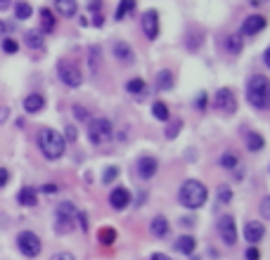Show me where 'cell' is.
Returning <instances> with one entry per match:
<instances>
[{
  "mask_svg": "<svg viewBox=\"0 0 270 260\" xmlns=\"http://www.w3.org/2000/svg\"><path fill=\"white\" fill-rule=\"evenodd\" d=\"M38 147H41V154L48 161H60L64 156L67 142H64L62 133H57L55 128H41L38 130Z\"/></svg>",
  "mask_w": 270,
  "mask_h": 260,
  "instance_id": "1",
  "label": "cell"
},
{
  "mask_svg": "<svg viewBox=\"0 0 270 260\" xmlns=\"http://www.w3.org/2000/svg\"><path fill=\"white\" fill-rule=\"evenodd\" d=\"M246 99L254 109H261V112H270V81L265 76L256 74L249 78L246 83Z\"/></svg>",
  "mask_w": 270,
  "mask_h": 260,
  "instance_id": "2",
  "label": "cell"
},
{
  "mask_svg": "<svg viewBox=\"0 0 270 260\" xmlns=\"http://www.w3.org/2000/svg\"><path fill=\"white\" fill-rule=\"evenodd\" d=\"M206 199H209V189H206V185L199 182V180H185L183 187H180V192H178L180 206L190 208V211L202 208V206L206 204Z\"/></svg>",
  "mask_w": 270,
  "mask_h": 260,
  "instance_id": "3",
  "label": "cell"
},
{
  "mask_svg": "<svg viewBox=\"0 0 270 260\" xmlns=\"http://www.w3.org/2000/svg\"><path fill=\"white\" fill-rule=\"evenodd\" d=\"M76 206L71 204V201H60L55 208V232L60 236L69 234L71 229H74L76 225Z\"/></svg>",
  "mask_w": 270,
  "mask_h": 260,
  "instance_id": "4",
  "label": "cell"
},
{
  "mask_svg": "<svg viewBox=\"0 0 270 260\" xmlns=\"http://www.w3.org/2000/svg\"><path fill=\"white\" fill-rule=\"evenodd\" d=\"M17 248H19V253L26 255V258H38L41 251H43V242H41V236L36 232L24 229V232L17 234Z\"/></svg>",
  "mask_w": 270,
  "mask_h": 260,
  "instance_id": "5",
  "label": "cell"
},
{
  "mask_svg": "<svg viewBox=\"0 0 270 260\" xmlns=\"http://www.w3.org/2000/svg\"><path fill=\"white\" fill-rule=\"evenodd\" d=\"M111 121L107 118H90L88 121V137H90L92 144H102L111 140Z\"/></svg>",
  "mask_w": 270,
  "mask_h": 260,
  "instance_id": "6",
  "label": "cell"
},
{
  "mask_svg": "<svg viewBox=\"0 0 270 260\" xmlns=\"http://www.w3.org/2000/svg\"><path fill=\"white\" fill-rule=\"evenodd\" d=\"M57 76H60V81L67 88H81V83H83L81 69L76 67L74 62H67V59H62V62L57 64Z\"/></svg>",
  "mask_w": 270,
  "mask_h": 260,
  "instance_id": "7",
  "label": "cell"
},
{
  "mask_svg": "<svg viewBox=\"0 0 270 260\" xmlns=\"http://www.w3.org/2000/svg\"><path fill=\"white\" fill-rule=\"evenodd\" d=\"M216 109L227 114V116L237 112V97H235V93L230 88H218L216 90Z\"/></svg>",
  "mask_w": 270,
  "mask_h": 260,
  "instance_id": "8",
  "label": "cell"
},
{
  "mask_svg": "<svg viewBox=\"0 0 270 260\" xmlns=\"http://www.w3.org/2000/svg\"><path fill=\"white\" fill-rule=\"evenodd\" d=\"M218 234L227 246H235L237 244V225H235V218L230 213L218 218Z\"/></svg>",
  "mask_w": 270,
  "mask_h": 260,
  "instance_id": "9",
  "label": "cell"
},
{
  "mask_svg": "<svg viewBox=\"0 0 270 260\" xmlns=\"http://www.w3.org/2000/svg\"><path fill=\"white\" fill-rule=\"evenodd\" d=\"M159 14H157V10H147V12L142 14V31H145V36L149 38V40H157L159 38Z\"/></svg>",
  "mask_w": 270,
  "mask_h": 260,
  "instance_id": "10",
  "label": "cell"
},
{
  "mask_svg": "<svg viewBox=\"0 0 270 260\" xmlns=\"http://www.w3.org/2000/svg\"><path fill=\"white\" fill-rule=\"evenodd\" d=\"M265 17L263 14H249V17L242 21V33L240 36H256V33H261L265 29Z\"/></svg>",
  "mask_w": 270,
  "mask_h": 260,
  "instance_id": "11",
  "label": "cell"
},
{
  "mask_svg": "<svg viewBox=\"0 0 270 260\" xmlns=\"http://www.w3.org/2000/svg\"><path fill=\"white\" fill-rule=\"evenodd\" d=\"M109 204L114 211H123L130 206V189L128 187H117L114 192L109 194Z\"/></svg>",
  "mask_w": 270,
  "mask_h": 260,
  "instance_id": "12",
  "label": "cell"
},
{
  "mask_svg": "<svg viewBox=\"0 0 270 260\" xmlns=\"http://www.w3.org/2000/svg\"><path fill=\"white\" fill-rule=\"evenodd\" d=\"M159 170V161L154 159V156H140V161H138V175L142 180H152Z\"/></svg>",
  "mask_w": 270,
  "mask_h": 260,
  "instance_id": "13",
  "label": "cell"
},
{
  "mask_svg": "<svg viewBox=\"0 0 270 260\" xmlns=\"http://www.w3.org/2000/svg\"><path fill=\"white\" fill-rule=\"evenodd\" d=\"M263 236H265L263 223H258V220H249V223L244 225V239L249 244H258Z\"/></svg>",
  "mask_w": 270,
  "mask_h": 260,
  "instance_id": "14",
  "label": "cell"
},
{
  "mask_svg": "<svg viewBox=\"0 0 270 260\" xmlns=\"http://www.w3.org/2000/svg\"><path fill=\"white\" fill-rule=\"evenodd\" d=\"M114 57H117L121 64H126V67H133V64H135V52H133V48H130L128 43H123V40L114 43Z\"/></svg>",
  "mask_w": 270,
  "mask_h": 260,
  "instance_id": "15",
  "label": "cell"
},
{
  "mask_svg": "<svg viewBox=\"0 0 270 260\" xmlns=\"http://www.w3.org/2000/svg\"><path fill=\"white\" fill-rule=\"evenodd\" d=\"M17 204L26 206V208H33L38 204V189L36 187H22L17 192Z\"/></svg>",
  "mask_w": 270,
  "mask_h": 260,
  "instance_id": "16",
  "label": "cell"
},
{
  "mask_svg": "<svg viewBox=\"0 0 270 260\" xmlns=\"http://www.w3.org/2000/svg\"><path fill=\"white\" fill-rule=\"evenodd\" d=\"M45 109V97L41 93H31L24 97V112L26 114H38Z\"/></svg>",
  "mask_w": 270,
  "mask_h": 260,
  "instance_id": "17",
  "label": "cell"
},
{
  "mask_svg": "<svg viewBox=\"0 0 270 260\" xmlns=\"http://www.w3.org/2000/svg\"><path fill=\"white\" fill-rule=\"evenodd\" d=\"M55 10H57V14H62L64 19H71L79 12V3H76V0H55Z\"/></svg>",
  "mask_w": 270,
  "mask_h": 260,
  "instance_id": "18",
  "label": "cell"
},
{
  "mask_svg": "<svg viewBox=\"0 0 270 260\" xmlns=\"http://www.w3.org/2000/svg\"><path fill=\"white\" fill-rule=\"evenodd\" d=\"M100 64H102V50H100V45H90V50H88V69H90L92 76L100 74Z\"/></svg>",
  "mask_w": 270,
  "mask_h": 260,
  "instance_id": "19",
  "label": "cell"
},
{
  "mask_svg": "<svg viewBox=\"0 0 270 260\" xmlns=\"http://www.w3.org/2000/svg\"><path fill=\"white\" fill-rule=\"evenodd\" d=\"M168 229H171V225H168V220H166L164 215H157L149 223V232H152V236H159V239H164L166 234H168Z\"/></svg>",
  "mask_w": 270,
  "mask_h": 260,
  "instance_id": "20",
  "label": "cell"
},
{
  "mask_svg": "<svg viewBox=\"0 0 270 260\" xmlns=\"http://www.w3.org/2000/svg\"><path fill=\"white\" fill-rule=\"evenodd\" d=\"M55 26H57V21H55V14H52V10L43 7V10H41V29H38V31L45 36V33L55 31Z\"/></svg>",
  "mask_w": 270,
  "mask_h": 260,
  "instance_id": "21",
  "label": "cell"
},
{
  "mask_svg": "<svg viewBox=\"0 0 270 260\" xmlns=\"http://www.w3.org/2000/svg\"><path fill=\"white\" fill-rule=\"evenodd\" d=\"M24 43L29 45L31 50H41L45 45V38H43V33L38 31V29H29V31L24 33Z\"/></svg>",
  "mask_w": 270,
  "mask_h": 260,
  "instance_id": "22",
  "label": "cell"
},
{
  "mask_svg": "<svg viewBox=\"0 0 270 260\" xmlns=\"http://www.w3.org/2000/svg\"><path fill=\"white\" fill-rule=\"evenodd\" d=\"M176 248H178L183 255H192L195 253V248H197V239L192 234H183L178 242H176Z\"/></svg>",
  "mask_w": 270,
  "mask_h": 260,
  "instance_id": "23",
  "label": "cell"
},
{
  "mask_svg": "<svg viewBox=\"0 0 270 260\" xmlns=\"http://www.w3.org/2000/svg\"><path fill=\"white\" fill-rule=\"evenodd\" d=\"M173 83H176V76H173L171 69H161L159 74H157V88L159 90H171Z\"/></svg>",
  "mask_w": 270,
  "mask_h": 260,
  "instance_id": "24",
  "label": "cell"
},
{
  "mask_svg": "<svg viewBox=\"0 0 270 260\" xmlns=\"http://www.w3.org/2000/svg\"><path fill=\"white\" fill-rule=\"evenodd\" d=\"M133 10H135V0H119V7H117L114 19H117V21H123V19L133 12Z\"/></svg>",
  "mask_w": 270,
  "mask_h": 260,
  "instance_id": "25",
  "label": "cell"
},
{
  "mask_svg": "<svg viewBox=\"0 0 270 260\" xmlns=\"http://www.w3.org/2000/svg\"><path fill=\"white\" fill-rule=\"evenodd\" d=\"M225 45H227V52H233V55H240L242 48H244V40H242L240 33H230V36H227V40H225Z\"/></svg>",
  "mask_w": 270,
  "mask_h": 260,
  "instance_id": "26",
  "label": "cell"
},
{
  "mask_svg": "<svg viewBox=\"0 0 270 260\" xmlns=\"http://www.w3.org/2000/svg\"><path fill=\"white\" fill-rule=\"evenodd\" d=\"M98 242L102 244V246H111V244L117 242V229L114 227H102L98 232Z\"/></svg>",
  "mask_w": 270,
  "mask_h": 260,
  "instance_id": "27",
  "label": "cell"
},
{
  "mask_svg": "<svg viewBox=\"0 0 270 260\" xmlns=\"http://www.w3.org/2000/svg\"><path fill=\"white\" fill-rule=\"evenodd\" d=\"M152 114L157 121H161V123H168L171 121V114H168V106L164 104V102H154L152 104Z\"/></svg>",
  "mask_w": 270,
  "mask_h": 260,
  "instance_id": "28",
  "label": "cell"
},
{
  "mask_svg": "<svg viewBox=\"0 0 270 260\" xmlns=\"http://www.w3.org/2000/svg\"><path fill=\"white\" fill-rule=\"evenodd\" d=\"M263 147H265L263 135H258V133H249V135H246V149H249V151H261Z\"/></svg>",
  "mask_w": 270,
  "mask_h": 260,
  "instance_id": "29",
  "label": "cell"
},
{
  "mask_svg": "<svg viewBox=\"0 0 270 260\" xmlns=\"http://www.w3.org/2000/svg\"><path fill=\"white\" fill-rule=\"evenodd\" d=\"M31 14H33V7H31L29 3H17V5H14V17H17V21H26V19H31Z\"/></svg>",
  "mask_w": 270,
  "mask_h": 260,
  "instance_id": "30",
  "label": "cell"
},
{
  "mask_svg": "<svg viewBox=\"0 0 270 260\" xmlns=\"http://www.w3.org/2000/svg\"><path fill=\"white\" fill-rule=\"evenodd\" d=\"M0 50H3L5 55H17V52H19V43L14 40V38H3V40H0Z\"/></svg>",
  "mask_w": 270,
  "mask_h": 260,
  "instance_id": "31",
  "label": "cell"
},
{
  "mask_svg": "<svg viewBox=\"0 0 270 260\" xmlns=\"http://www.w3.org/2000/svg\"><path fill=\"white\" fill-rule=\"evenodd\" d=\"M126 90H128L130 95H140V93H145V81H142V78H130V81L126 83Z\"/></svg>",
  "mask_w": 270,
  "mask_h": 260,
  "instance_id": "32",
  "label": "cell"
},
{
  "mask_svg": "<svg viewBox=\"0 0 270 260\" xmlns=\"http://www.w3.org/2000/svg\"><path fill=\"white\" fill-rule=\"evenodd\" d=\"M218 163H221L223 168H237L240 166V159H237L235 154H230V151H225V154L218 159Z\"/></svg>",
  "mask_w": 270,
  "mask_h": 260,
  "instance_id": "33",
  "label": "cell"
},
{
  "mask_svg": "<svg viewBox=\"0 0 270 260\" xmlns=\"http://www.w3.org/2000/svg\"><path fill=\"white\" fill-rule=\"evenodd\" d=\"M180 130H183V121H168V128H166V137H168V140H173V137L178 135Z\"/></svg>",
  "mask_w": 270,
  "mask_h": 260,
  "instance_id": "34",
  "label": "cell"
},
{
  "mask_svg": "<svg viewBox=\"0 0 270 260\" xmlns=\"http://www.w3.org/2000/svg\"><path fill=\"white\" fill-rule=\"evenodd\" d=\"M218 201H221V204H230V201H233V189L227 185L218 187Z\"/></svg>",
  "mask_w": 270,
  "mask_h": 260,
  "instance_id": "35",
  "label": "cell"
},
{
  "mask_svg": "<svg viewBox=\"0 0 270 260\" xmlns=\"http://www.w3.org/2000/svg\"><path fill=\"white\" fill-rule=\"evenodd\" d=\"M117 178H119V168L117 166H107L105 173H102V182L107 185V182H114Z\"/></svg>",
  "mask_w": 270,
  "mask_h": 260,
  "instance_id": "36",
  "label": "cell"
},
{
  "mask_svg": "<svg viewBox=\"0 0 270 260\" xmlns=\"http://www.w3.org/2000/svg\"><path fill=\"white\" fill-rule=\"evenodd\" d=\"M74 116L79 118V121H83V123H88V121H90V112H88V109H83L81 104L74 106Z\"/></svg>",
  "mask_w": 270,
  "mask_h": 260,
  "instance_id": "37",
  "label": "cell"
},
{
  "mask_svg": "<svg viewBox=\"0 0 270 260\" xmlns=\"http://www.w3.org/2000/svg\"><path fill=\"white\" fill-rule=\"evenodd\" d=\"M64 142H76V137H79V130L74 128V125H67V128H64Z\"/></svg>",
  "mask_w": 270,
  "mask_h": 260,
  "instance_id": "38",
  "label": "cell"
},
{
  "mask_svg": "<svg viewBox=\"0 0 270 260\" xmlns=\"http://www.w3.org/2000/svg\"><path fill=\"white\" fill-rule=\"evenodd\" d=\"M195 109H199V112H204V109H206V93H204V90L195 97Z\"/></svg>",
  "mask_w": 270,
  "mask_h": 260,
  "instance_id": "39",
  "label": "cell"
},
{
  "mask_svg": "<svg viewBox=\"0 0 270 260\" xmlns=\"http://www.w3.org/2000/svg\"><path fill=\"white\" fill-rule=\"evenodd\" d=\"M261 215H263L265 220H270V197H265L263 201H261Z\"/></svg>",
  "mask_w": 270,
  "mask_h": 260,
  "instance_id": "40",
  "label": "cell"
},
{
  "mask_svg": "<svg viewBox=\"0 0 270 260\" xmlns=\"http://www.w3.org/2000/svg\"><path fill=\"white\" fill-rule=\"evenodd\" d=\"M246 260H261V251H258L256 246H252V248H246Z\"/></svg>",
  "mask_w": 270,
  "mask_h": 260,
  "instance_id": "41",
  "label": "cell"
},
{
  "mask_svg": "<svg viewBox=\"0 0 270 260\" xmlns=\"http://www.w3.org/2000/svg\"><path fill=\"white\" fill-rule=\"evenodd\" d=\"M50 260H76L74 253H69V251H60V253H55Z\"/></svg>",
  "mask_w": 270,
  "mask_h": 260,
  "instance_id": "42",
  "label": "cell"
},
{
  "mask_svg": "<svg viewBox=\"0 0 270 260\" xmlns=\"http://www.w3.org/2000/svg\"><path fill=\"white\" fill-rule=\"evenodd\" d=\"M7 182H10V170H7V168H0V189H3Z\"/></svg>",
  "mask_w": 270,
  "mask_h": 260,
  "instance_id": "43",
  "label": "cell"
},
{
  "mask_svg": "<svg viewBox=\"0 0 270 260\" xmlns=\"http://www.w3.org/2000/svg\"><path fill=\"white\" fill-rule=\"evenodd\" d=\"M88 10H90L92 14H100V10H102V0H90V5H88Z\"/></svg>",
  "mask_w": 270,
  "mask_h": 260,
  "instance_id": "44",
  "label": "cell"
},
{
  "mask_svg": "<svg viewBox=\"0 0 270 260\" xmlns=\"http://www.w3.org/2000/svg\"><path fill=\"white\" fill-rule=\"evenodd\" d=\"M14 26L12 24H7V21H0V38H5V33H10Z\"/></svg>",
  "mask_w": 270,
  "mask_h": 260,
  "instance_id": "45",
  "label": "cell"
},
{
  "mask_svg": "<svg viewBox=\"0 0 270 260\" xmlns=\"http://www.w3.org/2000/svg\"><path fill=\"white\" fill-rule=\"evenodd\" d=\"M76 220H79L81 229H88V215L86 213H76Z\"/></svg>",
  "mask_w": 270,
  "mask_h": 260,
  "instance_id": "46",
  "label": "cell"
},
{
  "mask_svg": "<svg viewBox=\"0 0 270 260\" xmlns=\"http://www.w3.org/2000/svg\"><path fill=\"white\" fill-rule=\"evenodd\" d=\"M57 189H60L57 185H43V187H41V192H43V194H55Z\"/></svg>",
  "mask_w": 270,
  "mask_h": 260,
  "instance_id": "47",
  "label": "cell"
},
{
  "mask_svg": "<svg viewBox=\"0 0 270 260\" xmlns=\"http://www.w3.org/2000/svg\"><path fill=\"white\" fill-rule=\"evenodd\" d=\"M7 116H10V109H7V106H0V125L7 121Z\"/></svg>",
  "mask_w": 270,
  "mask_h": 260,
  "instance_id": "48",
  "label": "cell"
},
{
  "mask_svg": "<svg viewBox=\"0 0 270 260\" xmlns=\"http://www.w3.org/2000/svg\"><path fill=\"white\" fill-rule=\"evenodd\" d=\"M12 7V0H0V12H7Z\"/></svg>",
  "mask_w": 270,
  "mask_h": 260,
  "instance_id": "49",
  "label": "cell"
},
{
  "mask_svg": "<svg viewBox=\"0 0 270 260\" xmlns=\"http://www.w3.org/2000/svg\"><path fill=\"white\" fill-rule=\"evenodd\" d=\"M92 24H95V26H102V24H105V17H102V12H100V14H95V19H92Z\"/></svg>",
  "mask_w": 270,
  "mask_h": 260,
  "instance_id": "50",
  "label": "cell"
},
{
  "mask_svg": "<svg viewBox=\"0 0 270 260\" xmlns=\"http://www.w3.org/2000/svg\"><path fill=\"white\" fill-rule=\"evenodd\" d=\"M263 62H265V67L270 69V48H268V50H265V52H263Z\"/></svg>",
  "mask_w": 270,
  "mask_h": 260,
  "instance_id": "51",
  "label": "cell"
},
{
  "mask_svg": "<svg viewBox=\"0 0 270 260\" xmlns=\"http://www.w3.org/2000/svg\"><path fill=\"white\" fill-rule=\"evenodd\" d=\"M152 260H171V258L164 255V253H152Z\"/></svg>",
  "mask_w": 270,
  "mask_h": 260,
  "instance_id": "52",
  "label": "cell"
}]
</instances>
